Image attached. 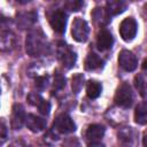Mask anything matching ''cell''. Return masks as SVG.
Segmentation results:
<instances>
[{"mask_svg": "<svg viewBox=\"0 0 147 147\" xmlns=\"http://www.w3.org/2000/svg\"><path fill=\"white\" fill-rule=\"evenodd\" d=\"M114 101L117 106L122 108H130L133 102V93L131 90V86L127 83L121 84L115 93Z\"/></svg>", "mask_w": 147, "mask_h": 147, "instance_id": "obj_3", "label": "cell"}, {"mask_svg": "<svg viewBox=\"0 0 147 147\" xmlns=\"http://www.w3.org/2000/svg\"><path fill=\"white\" fill-rule=\"evenodd\" d=\"M26 115L24 107L21 103H15L11 109V118H10V125L14 130H20L23 124L25 123Z\"/></svg>", "mask_w": 147, "mask_h": 147, "instance_id": "obj_10", "label": "cell"}, {"mask_svg": "<svg viewBox=\"0 0 147 147\" xmlns=\"http://www.w3.org/2000/svg\"><path fill=\"white\" fill-rule=\"evenodd\" d=\"M113 44H114V38H113V34L110 33V31L107 29H101L96 37L98 48L100 51H107V49L111 48Z\"/></svg>", "mask_w": 147, "mask_h": 147, "instance_id": "obj_13", "label": "cell"}, {"mask_svg": "<svg viewBox=\"0 0 147 147\" xmlns=\"http://www.w3.org/2000/svg\"><path fill=\"white\" fill-rule=\"evenodd\" d=\"M14 34L9 31H2L1 33V47H2V51H6V49H9V46H11L14 44Z\"/></svg>", "mask_w": 147, "mask_h": 147, "instance_id": "obj_21", "label": "cell"}, {"mask_svg": "<svg viewBox=\"0 0 147 147\" xmlns=\"http://www.w3.org/2000/svg\"><path fill=\"white\" fill-rule=\"evenodd\" d=\"M25 124H26V127L37 133V132H40L42 131L45 127H46V119H44L42 117H39L37 115H33V114H29L26 116V119H25Z\"/></svg>", "mask_w": 147, "mask_h": 147, "instance_id": "obj_14", "label": "cell"}, {"mask_svg": "<svg viewBox=\"0 0 147 147\" xmlns=\"http://www.w3.org/2000/svg\"><path fill=\"white\" fill-rule=\"evenodd\" d=\"M142 69L144 70H147V59H145L144 62H142Z\"/></svg>", "mask_w": 147, "mask_h": 147, "instance_id": "obj_29", "label": "cell"}, {"mask_svg": "<svg viewBox=\"0 0 147 147\" xmlns=\"http://www.w3.org/2000/svg\"><path fill=\"white\" fill-rule=\"evenodd\" d=\"M6 138H7V129H6L5 122L2 121L1 122V144H3L6 141Z\"/></svg>", "mask_w": 147, "mask_h": 147, "instance_id": "obj_26", "label": "cell"}, {"mask_svg": "<svg viewBox=\"0 0 147 147\" xmlns=\"http://www.w3.org/2000/svg\"><path fill=\"white\" fill-rule=\"evenodd\" d=\"M26 52L31 56H40L48 52V42L44 32L39 29L32 30L26 36L25 40Z\"/></svg>", "mask_w": 147, "mask_h": 147, "instance_id": "obj_1", "label": "cell"}, {"mask_svg": "<svg viewBox=\"0 0 147 147\" xmlns=\"http://www.w3.org/2000/svg\"><path fill=\"white\" fill-rule=\"evenodd\" d=\"M90 28L85 20L80 17H75L71 25V34L72 38L78 42H85L88 38Z\"/></svg>", "mask_w": 147, "mask_h": 147, "instance_id": "obj_4", "label": "cell"}, {"mask_svg": "<svg viewBox=\"0 0 147 147\" xmlns=\"http://www.w3.org/2000/svg\"><path fill=\"white\" fill-rule=\"evenodd\" d=\"M37 21V14L34 11L22 13L17 16V24L21 29H28Z\"/></svg>", "mask_w": 147, "mask_h": 147, "instance_id": "obj_16", "label": "cell"}, {"mask_svg": "<svg viewBox=\"0 0 147 147\" xmlns=\"http://www.w3.org/2000/svg\"><path fill=\"white\" fill-rule=\"evenodd\" d=\"M28 102L31 106H34L39 109V113L42 115H48L49 110H51V103L48 101H46L45 99H42V96L37 93V92H31L28 95Z\"/></svg>", "mask_w": 147, "mask_h": 147, "instance_id": "obj_11", "label": "cell"}, {"mask_svg": "<svg viewBox=\"0 0 147 147\" xmlns=\"http://www.w3.org/2000/svg\"><path fill=\"white\" fill-rule=\"evenodd\" d=\"M106 11L109 16H115L122 14L126 9V3L122 0H110L106 3Z\"/></svg>", "mask_w": 147, "mask_h": 147, "instance_id": "obj_15", "label": "cell"}, {"mask_svg": "<svg viewBox=\"0 0 147 147\" xmlns=\"http://www.w3.org/2000/svg\"><path fill=\"white\" fill-rule=\"evenodd\" d=\"M49 24L57 33H64L67 25V14L63 10L56 9L49 14Z\"/></svg>", "mask_w": 147, "mask_h": 147, "instance_id": "obj_8", "label": "cell"}, {"mask_svg": "<svg viewBox=\"0 0 147 147\" xmlns=\"http://www.w3.org/2000/svg\"><path fill=\"white\" fill-rule=\"evenodd\" d=\"M48 85V77L47 76H41V77H38L36 79V86L37 88L39 90H45Z\"/></svg>", "mask_w": 147, "mask_h": 147, "instance_id": "obj_24", "label": "cell"}, {"mask_svg": "<svg viewBox=\"0 0 147 147\" xmlns=\"http://www.w3.org/2000/svg\"><path fill=\"white\" fill-rule=\"evenodd\" d=\"M144 10H145V13L147 14V2H146V3L144 5Z\"/></svg>", "mask_w": 147, "mask_h": 147, "instance_id": "obj_30", "label": "cell"}, {"mask_svg": "<svg viewBox=\"0 0 147 147\" xmlns=\"http://www.w3.org/2000/svg\"><path fill=\"white\" fill-rule=\"evenodd\" d=\"M138 31V24L133 17L124 18L119 24V34L124 41H131L134 39Z\"/></svg>", "mask_w": 147, "mask_h": 147, "instance_id": "obj_5", "label": "cell"}, {"mask_svg": "<svg viewBox=\"0 0 147 147\" xmlns=\"http://www.w3.org/2000/svg\"><path fill=\"white\" fill-rule=\"evenodd\" d=\"M134 121L140 125L147 124V101L138 103L134 110Z\"/></svg>", "mask_w": 147, "mask_h": 147, "instance_id": "obj_17", "label": "cell"}, {"mask_svg": "<svg viewBox=\"0 0 147 147\" xmlns=\"http://www.w3.org/2000/svg\"><path fill=\"white\" fill-rule=\"evenodd\" d=\"M64 86H65V77L63 75H61L60 72H55L54 83H53L54 90H62Z\"/></svg>", "mask_w": 147, "mask_h": 147, "instance_id": "obj_23", "label": "cell"}, {"mask_svg": "<svg viewBox=\"0 0 147 147\" xmlns=\"http://www.w3.org/2000/svg\"><path fill=\"white\" fill-rule=\"evenodd\" d=\"M56 52H57V59L60 60V62L62 63V65L64 68L71 69L75 65L76 60H77V55L67 42L59 41Z\"/></svg>", "mask_w": 147, "mask_h": 147, "instance_id": "obj_2", "label": "cell"}, {"mask_svg": "<svg viewBox=\"0 0 147 147\" xmlns=\"http://www.w3.org/2000/svg\"><path fill=\"white\" fill-rule=\"evenodd\" d=\"M87 147H105V145H102V144H100V142H92V144H90Z\"/></svg>", "mask_w": 147, "mask_h": 147, "instance_id": "obj_27", "label": "cell"}, {"mask_svg": "<svg viewBox=\"0 0 147 147\" xmlns=\"http://www.w3.org/2000/svg\"><path fill=\"white\" fill-rule=\"evenodd\" d=\"M142 144H144V147H147V134H145V137L142 139Z\"/></svg>", "mask_w": 147, "mask_h": 147, "instance_id": "obj_28", "label": "cell"}, {"mask_svg": "<svg viewBox=\"0 0 147 147\" xmlns=\"http://www.w3.org/2000/svg\"><path fill=\"white\" fill-rule=\"evenodd\" d=\"M102 92V85L96 80H88L86 84V94L90 99H96Z\"/></svg>", "mask_w": 147, "mask_h": 147, "instance_id": "obj_19", "label": "cell"}, {"mask_svg": "<svg viewBox=\"0 0 147 147\" xmlns=\"http://www.w3.org/2000/svg\"><path fill=\"white\" fill-rule=\"evenodd\" d=\"M53 130L59 132V133H63V134H67V133H71V132H75L76 130V124L74 123L72 118L67 115V114H61L59 115L54 123H53Z\"/></svg>", "mask_w": 147, "mask_h": 147, "instance_id": "obj_6", "label": "cell"}, {"mask_svg": "<svg viewBox=\"0 0 147 147\" xmlns=\"http://www.w3.org/2000/svg\"><path fill=\"white\" fill-rule=\"evenodd\" d=\"M134 86L138 90L139 94L144 99H147V78L144 75L139 74L134 77Z\"/></svg>", "mask_w": 147, "mask_h": 147, "instance_id": "obj_20", "label": "cell"}, {"mask_svg": "<svg viewBox=\"0 0 147 147\" xmlns=\"http://www.w3.org/2000/svg\"><path fill=\"white\" fill-rule=\"evenodd\" d=\"M105 126L101 125V124H91L87 130H86V133H85V138L86 140L92 144V142H99L102 137L105 136Z\"/></svg>", "mask_w": 147, "mask_h": 147, "instance_id": "obj_12", "label": "cell"}, {"mask_svg": "<svg viewBox=\"0 0 147 147\" xmlns=\"http://www.w3.org/2000/svg\"><path fill=\"white\" fill-rule=\"evenodd\" d=\"M137 139V132L131 126H123L117 131V140L122 147H133Z\"/></svg>", "mask_w": 147, "mask_h": 147, "instance_id": "obj_7", "label": "cell"}, {"mask_svg": "<svg viewBox=\"0 0 147 147\" xmlns=\"http://www.w3.org/2000/svg\"><path fill=\"white\" fill-rule=\"evenodd\" d=\"M102 64H103L102 59L95 53H90L85 59V69L86 70H96V69L101 68Z\"/></svg>", "mask_w": 147, "mask_h": 147, "instance_id": "obj_18", "label": "cell"}, {"mask_svg": "<svg viewBox=\"0 0 147 147\" xmlns=\"http://www.w3.org/2000/svg\"><path fill=\"white\" fill-rule=\"evenodd\" d=\"M83 6V2H80V1H71V2H69V8H70V10H79V8Z\"/></svg>", "mask_w": 147, "mask_h": 147, "instance_id": "obj_25", "label": "cell"}, {"mask_svg": "<svg viewBox=\"0 0 147 147\" xmlns=\"http://www.w3.org/2000/svg\"><path fill=\"white\" fill-rule=\"evenodd\" d=\"M84 85V76L82 74H76L72 76L71 78V87H72V91L77 94L80 92L82 87Z\"/></svg>", "mask_w": 147, "mask_h": 147, "instance_id": "obj_22", "label": "cell"}, {"mask_svg": "<svg viewBox=\"0 0 147 147\" xmlns=\"http://www.w3.org/2000/svg\"><path fill=\"white\" fill-rule=\"evenodd\" d=\"M118 64L125 71H133L138 65V60L131 51L123 49L118 55Z\"/></svg>", "mask_w": 147, "mask_h": 147, "instance_id": "obj_9", "label": "cell"}]
</instances>
